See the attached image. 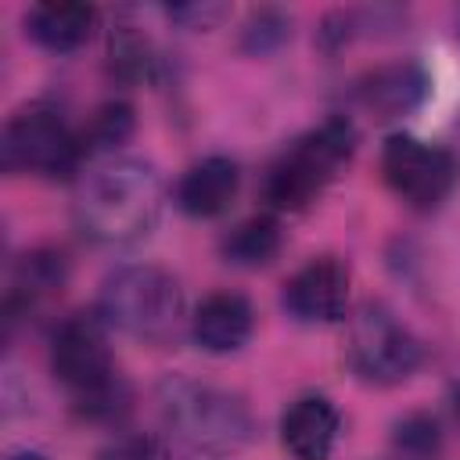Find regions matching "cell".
Instances as JSON below:
<instances>
[{
	"label": "cell",
	"instance_id": "cell-1",
	"mask_svg": "<svg viewBox=\"0 0 460 460\" xmlns=\"http://www.w3.org/2000/svg\"><path fill=\"white\" fill-rule=\"evenodd\" d=\"M165 205V183L144 158H108L79 183L75 223L104 248H126L144 241Z\"/></svg>",
	"mask_w": 460,
	"mask_h": 460
},
{
	"label": "cell",
	"instance_id": "cell-2",
	"mask_svg": "<svg viewBox=\"0 0 460 460\" xmlns=\"http://www.w3.org/2000/svg\"><path fill=\"white\" fill-rule=\"evenodd\" d=\"M101 320L144 341H169L183 323V291L172 273L151 262H129L101 284Z\"/></svg>",
	"mask_w": 460,
	"mask_h": 460
},
{
	"label": "cell",
	"instance_id": "cell-3",
	"mask_svg": "<svg viewBox=\"0 0 460 460\" xmlns=\"http://www.w3.org/2000/svg\"><path fill=\"white\" fill-rule=\"evenodd\" d=\"M158 413L176 438L205 453H234L252 435L248 406L234 392L190 377H165L158 385Z\"/></svg>",
	"mask_w": 460,
	"mask_h": 460
},
{
	"label": "cell",
	"instance_id": "cell-4",
	"mask_svg": "<svg viewBox=\"0 0 460 460\" xmlns=\"http://www.w3.org/2000/svg\"><path fill=\"white\" fill-rule=\"evenodd\" d=\"M352 126L345 119H327L323 126L298 137L266 172V201L280 212H295L309 205L349 162L352 155Z\"/></svg>",
	"mask_w": 460,
	"mask_h": 460
},
{
	"label": "cell",
	"instance_id": "cell-5",
	"mask_svg": "<svg viewBox=\"0 0 460 460\" xmlns=\"http://www.w3.org/2000/svg\"><path fill=\"white\" fill-rule=\"evenodd\" d=\"M83 137H75L68 122L47 104L18 111L0 140V162L7 172L65 176L83 162Z\"/></svg>",
	"mask_w": 460,
	"mask_h": 460
},
{
	"label": "cell",
	"instance_id": "cell-6",
	"mask_svg": "<svg viewBox=\"0 0 460 460\" xmlns=\"http://www.w3.org/2000/svg\"><path fill=\"white\" fill-rule=\"evenodd\" d=\"M349 359L363 381L399 385L417 370L420 345L385 305H363L352 323Z\"/></svg>",
	"mask_w": 460,
	"mask_h": 460
},
{
	"label": "cell",
	"instance_id": "cell-7",
	"mask_svg": "<svg viewBox=\"0 0 460 460\" xmlns=\"http://www.w3.org/2000/svg\"><path fill=\"white\" fill-rule=\"evenodd\" d=\"M381 172H385V183L413 208H435L453 190V180H456V165L449 151L410 133L388 137L381 151Z\"/></svg>",
	"mask_w": 460,
	"mask_h": 460
},
{
	"label": "cell",
	"instance_id": "cell-8",
	"mask_svg": "<svg viewBox=\"0 0 460 460\" xmlns=\"http://www.w3.org/2000/svg\"><path fill=\"white\" fill-rule=\"evenodd\" d=\"M104 320L97 316H68L50 341V367L61 385L75 392V399H86L108 385H115V363L104 334Z\"/></svg>",
	"mask_w": 460,
	"mask_h": 460
},
{
	"label": "cell",
	"instance_id": "cell-9",
	"mask_svg": "<svg viewBox=\"0 0 460 460\" xmlns=\"http://www.w3.org/2000/svg\"><path fill=\"white\" fill-rule=\"evenodd\" d=\"M349 305V270L323 255L305 262L284 288V309L302 323H334Z\"/></svg>",
	"mask_w": 460,
	"mask_h": 460
},
{
	"label": "cell",
	"instance_id": "cell-10",
	"mask_svg": "<svg viewBox=\"0 0 460 460\" xmlns=\"http://www.w3.org/2000/svg\"><path fill=\"white\" fill-rule=\"evenodd\" d=\"M252 327H255L252 302L237 291H216L201 298V305L190 316V338L198 341V349L212 356L237 352L252 338Z\"/></svg>",
	"mask_w": 460,
	"mask_h": 460
},
{
	"label": "cell",
	"instance_id": "cell-11",
	"mask_svg": "<svg viewBox=\"0 0 460 460\" xmlns=\"http://www.w3.org/2000/svg\"><path fill=\"white\" fill-rule=\"evenodd\" d=\"M338 410L323 395L295 399L280 417V442L295 460H331L338 442Z\"/></svg>",
	"mask_w": 460,
	"mask_h": 460
},
{
	"label": "cell",
	"instance_id": "cell-12",
	"mask_svg": "<svg viewBox=\"0 0 460 460\" xmlns=\"http://www.w3.org/2000/svg\"><path fill=\"white\" fill-rule=\"evenodd\" d=\"M237 183H241L237 162H230L223 155L201 158V162H194L180 176V183H176V205L187 216H194V219L223 216L230 208V201L237 198Z\"/></svg>",
	"mask_w": 460,
	"mask_h": 460
},
{
	"label": "cell",
	"instance_id": "cell-13",
	"mask_svg": "<svg viewBox=\"0 0 460 460\" xmlns=\"http://www.w3.org/2000/svg\"><path fill=\"white\" fill-rule=\"evenodd\" d=\"M93 22H97V14L90 4L47 0L25 14V32L50 54H72L90 40Z\"/></svg>",
	"mask_w": 460,
	"mask_h": 460
},
{
	"label": "cell",
	"instance_id": "cell-14",
	"mask_svg": "<svg viewBox=\"0 0 460 460\" xmlns=\"http://www.w3.org/2000/svg\"><path fill=\"white\" fill-rule=\"evenodd\" d=\"M424 93H428V75L410 61L388 65L363 83V104L374 108L381 119H392V115L417 108L424 101Z\"/></svg>",
	"mask_w": 460,
	"mask_h": 460
},
{
	"label": "cell",
	"instance_id": "cell-15",
	"mask_svg": "<svg viewBox=\"0 0 460 460\" xmlns=\"http://www.w3.org/2000/svg\"><path fill=\"white\" fill-rule=\"evenodd\" d=\"M280 223L273 216H252L223 237V255L234 266H266L280 252Z\"/></svg>",
	"mask_w": 460,
	"mask_h": 460
},
{
	"label": "cell",
	"instance_id": "cell-16",
	"mask_svg": "<svg viewBox=\"0 0 460 460\" xmlns=\"http://www.w3.org/2000/svg\"><path fill=\"white\" fill-rule=\"evenodd\" d=\"M392 446L399 456L406 460H435L438 449H442V431H438V420L428 417V413H410L395 424L392 431Z\"/></svg>",
	"mask_w": 460,
	"mask_h": 460
},
{
	"label": "cell",
	"instance_id": "cell-17",
	"mask_svg": "<svg viewBox=\"0 0 460 460\" xmlns=\"http://www.w3.org/2000/svg\"><path fill=\"white\" fill-rule=\"evenodd\" d=\"M129 133H133V111H129V104L111 101V104L97 108V115L90 119V126L83 133V151H111Z\"/></svg>",
	"mask_w": 460,
	"mask_h": 460
},
{
	"label": "cell",
	"instance_id": "cell-18",
	"mask_svg": "<svg viewBox=\"0 0 460 460\" xmlns=\"http://www.w3.org/2000/svg\"><path fill=\"white\" fill-rule=\"evenodd\" d=\"M97 460H172L165 442L155 435H122Z\"/></svg>",
	"mask_w": 460,
	"mask_h": 460
},
{
	"label": "cell",
	"instance_id": "cell-19",
	"mask_svg": "<svg viewBox=\"0 0 460 460\" xmlns=\"http://www.w3.org/2000/svg\"><path fill=\"white\" fill-rule=\"evenodd\" d=\"M284 36H288V18L277 11H259L244 29V47L262 54V50H273Z\"/></svg>",
	"mask_w": 460,
	"mask_h": 460
},
{
	"label": "cell",
	"instance_id": "cell-20",
	"mask_svg": "<svg viewBox=\"0 0 460 460\" xmlns=\"http://www.w3.org/2000/svg\"><path fill=\"white\" fill-rule=\"evenodd\" d=\"M223 14H226V7H219V4H180V7H169V18H176V22L190 25V29H208Z\"/></svg>",
	"mask_w": 460,
	"mask_h": 460
},
{
	"label": "cell",
	"instance_id": "cell-21",
	"mask_svg": "<svg viewBox=\"0 0 460 460\" xmlns=\"http://www.w3.org/2000/svg\"><path fill=\"white\" fill-rule=\"evenodd\" d=\"M7 460H43V456L32 449H18V453H7Z\"/></svg>",
	"mask_w": 460,
	"mask_h": 460
},
{
	"label": "cell",
	"instance_id": "cell-22",
	"mask_svg": "<svg viewBox=\"0 0 460 460\" xmlns=\"http://www.w3.org/2000/svg\"><path fill=\"white\" fill-rule=\"evenodd\" d=\"M449 402H453V410H456V417H460V381L453 385V392H449Z\"/></svg>",
	"mask_w": 460,
	"mask_h": 460
}]
</instances>
